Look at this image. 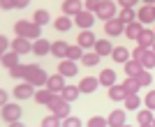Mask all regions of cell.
I'll list each match as a JSON object with an SVG mask.
<instances>
[{
	"label": "cell",
	"instance_id": "cell-1",
	"mask_svg": "<svg viewBox=\"0 0 155 127\" xmlns=\"http://www.w3.org/2000/svg\"><path fill=\"white\" fill-rule=\"evenodd\" d=\"M14 32L16 35H21V37H28V39H39V32H42V25L35 23V21H16L14 23Z\"/></svg>",
	"mask_w": 155,
	"mask_h": 127
},
{
	"label": "cell",
	"instance_id": "cell-2",
	"mask_svg": "<svg viewBox=\"0 0 155 127\" xmlns=\"http://www.w3.org/2000/svg\"><path fill=\"white\" fill-rule=\"evenodd\" d=\"M23 79L30 81L32 86L42 88V86H46V81H49V74H46L39 65H26V76H23Z\"/></svg>",
	"mask_w": 155,
	"mask_h": 127
},
{
	"label": "cell",
	"instance_id": "cell-3",
	"mask_svg": "<svg viewBox=\"0 0 155 127\" xmlns=\"http://www.w3.org/2000/svg\"><path fill=\"white\" fill-rule=\"evenodd\" d=\"M21 106L19 104H12V102H7V104H2V120L9 122V125H16V122H21Z\"/></svg>",
	"mask_w": 155,
	"mask_h": 127
},
{
	"label": "cell",
	"instance_id": "cell-4",
	"mask_svg": "<svg viewBox=\"0 0 155 127\" xmlns=\"http://www.w3.org/2000/svg\"><path fill=\"white\" fill-rule=\"evenodd\" d=\"M49 111H51V113H58L60 118H65V116L70 113V99H65L63 95H56L49 102Z\"/></svg>",
	"mask_w": 155,
	"mask_h": 127
},
{
	"label": "cell",
	"instance_id": "cell-5",
	"mask_svg": "<svg viewBox=\"0 0 155 127\" xmlns=\"http://www.w3.org/2000/svg\"><path fill=\"white\" fill-rule=\"evenodd\" d=\"M95 14H97L102 21H109V19H114V16H118V12H116V2H114V0H102Z\"/></svg>",
	"mask_w": 155,
	"mask_h": 127
},
{
	"label": "cell",
	"instance_id": "cell-6",
	"mask_svg": "<svg viewBox=\"0 0 155 127\" xmlns=\"http://www.w3.org/2000/svg\"><path fill=\"white\" fill-rule=\"evenodd\" d=\"M104 32L109 35V37H118V35H125V23L118 16H114V19H109L107 23H104Z\"/></svg>",
	"mask_w": 155,
	"mask_h": 127
},
{
	"label": "cell",
	"instance_id": "cell-7",
	"mask_svg": "<svg viewBox=\"0 0 155 127\" xmlns=\"http://www.w3.org/2000/svg\"><path fill=\"white\" fill-rule=\"evenodd\" d=\"M35 88H37V86H32L30 81H26V79H23V83H19V86H16V88H14V97H16V99H28V97H35Z\"/></svg>",
	"mask_w": 155,
	"mask_h": 127
},
{
	"label": "cell",
	"instance_id": "cell-8",
	"mask_svg": "<svg viewBox=\"0 0 155 127\" xmlns=\"http://www.w3.org/2000/svg\"><path fill=\"white\" fill-rule=\"evenodd\" d=\"M74 21H77V25L81 28V30H86V28H93V23H95V12L81 9L79 14H74Z\"/></svg>",
	"mask_w": 155,
	"mask_h": 127
},
{
	"label": "cell",
	"instance_id": "cell-9",
	"mask_svg": "<svg viewBox=\"0 0 155 127\" xmlns=\"http://www.w3.org/2000/svg\"><path fill=\"white\" fill-rule=\"evenodd\" d=\"M58 72L63 76H79V67H77V60L72 58H63L58 63Z\"/></svg>",
	"mask_w": 155,
	"mask_h": 127
},
{
	"label": "cell",
	"instance_id": "cell-10",
	"mask_svg": "<svg viewBox=\"0 0 155 127\" xmlns=\"http://www.w3.org/2000/svg\"><path fill=\"white\" fill-rule=\"evenodd\" d=\"M95 42H97V37H95V32H93L91 28L81 30V32H79V37H77V44H81L84 49H93Z\"/></svg>",
	"mask_w": 155,
	"mask_h": 127
},
{
	"label": "cell",
	"instance_id": "cell-11",
	"mask_svg": "<svg viewBox=\"0 0 155 127\" xmlns=\"http://www.w3.org/2000/svg\"><path fill=\"white\" fill-rule=\"evenodd\" d=\"M56 95H58V93H53L49 86H44V88H37V90H35V97H32V99L37 102V104H46V106H49V102H51Z\"/></svg>",
	"mask_w": 155,
	"mask_h": 127
},
{
	"label": "cell",
	"instance_id": "cell-12",
	"mask_svg": "<svg viewBox=\"0 0 155 127\" xmlns=\"http://www.w3.org/2000/svg\"><path fill=\"white\" fill-rule=\"evenodd\" d=\"M12 49L16 51V53H28V51H32V39L28 37H21V35H16V39H12Z\"/></svg>",
	"mask_w": 155,
	"mask_h": 127
},
{
	"label": "cell",
	"instance_id": "cell-13",
	"mask_svg": "<svg viewBox=\"0 0 155 127\" xmlns=\"http://www.w3.org/2000/svg\"><path fill=\"white\" fill-rule=\"evenodd\" d=\"M141 32H143V23L139 19L132 21V23H125V37L127 39H139Z\"/></svg>",
	"mask_w": 155,
	"mask_h": 127
},
{
	"label": "cell",
	"instance_id": "cell-14",
	"mask_svg": "<svg viewBox=\"0 0 155 127\" xmlns=\"http://www.w3.org/2000/svg\"><path fill=\"white\" fill-rule=\"evenodd\" d=\"M65 79H67V76H63V74L58 72V74L49 76V81H46V86H49V88H51L53 93H58V95H60V93H63V88L67 86V83H65Z\"/></svg>",
	"mask_w": 155,
	"mask_h": 127
},
{
	"label": "cell",
	"instance_id": "cell-15",
	"mask_svg": "<svg viewBox=\"0 0 155 127\" xmlns=\"http://www.w3.org/2000/svg\"><path fill=\"white\" fill-rule=\"evenodd\" d=\"M72 23H74V16H70V14H60L58 19L53 21V25H56L58 32H67L72 28Z\"/></svg>",
	"mask_w": 155,
	"mask_h": 127
},
{
	"label": "cell",
	"instance_id": "cell-16",
	"mask_svg": "<svg viewBox=\"0 0 155 127\" xmlns=\"http://www.w3.org/2000/svg\"><path fill=\"white\" fill-rule=\"evenodd\" d=\"M137 19L141 21V23H150L155 21V5H143L139 12H137Z\"/></svg>",
	"mask_w": 155,
	"mask_h": 127
},
{
	"label": "cell",
	"instance_id": "cell-17",
	"mask_svg": "<svg viewBox=\"0 0 155 127\" xmlns=\"http://www.w3.org/2000/svg\"><path fill=\"white\" fill-rule=\"evenodd\" d=\"M97 86H100V79H95V76H84V79L79 81L81 93H95Z\"/></svg>",
	"mask_w": 155,
	"mask_h": 127
},
{
	"label": "cell",
	"instance_id": "cell-18",
	"mask_svg": "<svg viewBox=\"0 0 155 127\" xmlns=\"http://www.w3.org/2000/svg\"><path fill=\"white\" fill-rule=\"evenodd\" d=\"M32 53H35V56H46V53H51V44H49V42H46V39H35V42H32Z\"/></svg>",
	"mask_w": 155,
	"mask_h": 127
},
{
	"label": "cell",
	"instance_id": "cell-19",
	"mask_svg": "<svg viewBox=\"0 0 155 127\" xmlns=\"http://www.w3.org/2000/svg\"><path fill=\"white\" fill-rule=\"evenodd\" d=\"M67 51H70V44H65L63 39H56L51 44V56L53 58H67Z\"/></svg>",
	"mask_w": 155,
	"mask_h": 127
},
{
	"label": "cell",
	"instance_id": "cell-20",
	"mask_svg": "<svg viewBox=\"0 0 155 127\" xmlns=\"http://www.w3.org/2000/svg\"><path fill=\"white\" fill-rule=\"evenodd\" d=\"M81 9H84V2H81V0H65L63 2V14L74 16V14H79Z\"/></svg>",
	"mask_w": 155,
	"mask_h": 127
},
{
	"label": "cell",
	"instance_id": "cell-21",
	"mask_svg": "<svg viewBox=\"0 0 155 127\" xmlns=\"http://www.w3.org/2000/svg\"><path fill=\"white\" fill-rule=\"evenodd\" d=\"M19 58H21V53H16L14 49H9V51H5L2 53V67H14V65H19Z\"/></svg>",
	"mask_w": 155,
	"mask_h": 127
},
{
	"label": "cell",
	"instance_id": "cell-22",
	"mask_svg": "<svg viewBox=\"0 0 155 127\" xmlns=\"http://www.w3.org/2000/svg\"><path fill=\"white\" fill-rule=\"evenodd\" d=\"M111 58H114L116 63H123V65H125L130 58H132V53H130L125 46H114V51H111Z\"/></svg>",
	"mask_w": 155,
	"mask_h": 127
},
{
	"label": "cell",
	"instance_id": "cell-23",
	"mask_svg": "<svg viewBox=\"0 0 155 127\" xmlns=\"http://www.w3.org/2000/svg\"><path fill=\"white\" fill-rule=\"evenodd\" d=\"M100 60H102V56H100L95 49H93V51H84V56H81V63H84L86 67H95Z\"/></svg>",
	"mask_w": 155,
	"mask_h": 127
},
{
	"label": "cell",
	"instance_id": "cell-24",
	"mask_svg": "<svg viewBox=\"0 0 155 127\" xmlns=\"http://www.w3.org/2000/svg\"><path fill=\"white\" fill-rule=\"evenodd\" d=\"M141 70H146V67H143L141 60H137V58H130L127 63H125V74L127 76H137Z\"/></svg>",
	"mask_w": 155,
	"mask_h": 127
},
{
	"label": "cell",
	"instance_id": "cell-25",
	"mask_svg": "<svg viewBox=\"0 0 155 127\" xmlns=\"http://www.w3.org/2000/svg\"><path fill=\"white\" fill-rule=\"evenodd\" d=\"M150 111H153V109H143V111H139V113H137V122H139V125L141 127H148V125H153L155 122V116L150 113Z\"/></svg>",
	"mask_w": 155,
	"mask_h": 127
},
{
	"label": "cell",
	"instance_id": "cell-26",
	"mask_svg": "<svg viewBox=\"0 0 155 127\" xmlns=\"http://www.w3.org/2000/svg\"><path fill=\"white\" fill-rule=\"evenodd\" d=\"M141 46H146V49H150V46L155 44V28L153 30H148V28H143V32L139 35V39H137Z\"/></svg>",
	"mask_w": 155,
	"mask_h": 127
},
{
	"label": "cell",
	"instance_id": "cell-27",
	"mask_svg": "<svg viewBox=\"0 0 155 127\" xmlns=\"http://www.w3.org/2000/svg\"><path fill=\"white\" fill-rule=\"evenodd\" d=\"M107 120H109V127H120V125H125V120H127V118H125V111L116 109V111H111V113H109V118H107Z\"/></svg>",
	"mask_w": 155,
	"mask_h": 127
},
{
	"label": "cell",
	"instance_id": "cell-28",
	"mask_svg": "<svg viewBox=\"0 0 155 127\" xmlns=\"http://www.w3.org/2000/svg\"><path fill=\"white\" fill-rule=\"evenodd\" d=\"M109 97H111L114 102L125 99V97H127V90H125V86H123V83H120V86H116V83H114V86H109Z\"/></svg>",
	"mask_w": 155,
	"mask_h": 127
},
{
	"label": "cell",
	"instance_id": "cell-29",
	"mask_svg": "<svg viewBox=\"0 0 155 127\" xmlns=\"http://www.w3.org/2000/svg\"><path fill=\"white\" fill-rule=\"evenodd\" d=\"M97 79H100V86H107V88H109V86L116 83V72L114 70H102Z\"/></svg>",
	"mask_w": 155,
	"mask_h": 127
},
{
	"label": "cell",
	"instance_id": "cell-30",
	"mask_svg": "<svg viewBox=\"0 0 155 127\" xmlns=\"http://www.w3.org/2000/svg\"><path fill=\"white\" fill-rule=\"evenodd\" d=\"M93 49H95L97 53H100V56L104 58V56H111V51H114V46H111V42H109V39H97Z\"/></svg>",
	"mask_w": 155,
	"mask_h": 127
},
{
	"label": "cell",
	"instance_id": "cell-31",
	"mask_svg": "<svg viewBox=\"0 0 155 127\" xmlns=\"http://www.w3.org/2000/svg\"><path fill=\"white\" fill-rule=\"evenodd\" d=\"M118 19L123 21V23H132V21H137V12H134V7H123V9L118 12Z\"/></svg>",
	"mask_w": 155,
	"mask_h": 127
},
{
	"label": "cell",
	"instance_id": "cell-32",
	"mask_svg": "<svg viewBox=\"0 0 155 127\" xmlns=\"http://www.w3.org/2000/svg\"><path fill=\"white\" fill-rule=\"evenodd\" d=\"M125 90H127V95H132V93H139V88H141V83H139V79L137 76H127L123 81Z\"/></svg>",
	"mask_w": 155,
	"mask_h": 127
},
{
	"label": "cell",
	"instance_id": "cell-33",
	"mask_svg": "<svg viewBox=\"0 0 155 127\" xmlns=\"http://www.w3.org/2000/svg\"><path fill=\"white\" fill-rule=\"evenodd\" d=\"M60 95H63L65 99L74 102V99H77L79 95H81V88H79V86H65V88H63V93H60Z\"/></svg>",
	"mask_w": 155,
	"mask_h": 127
},
{
	"label": "cell",
	"instance_id": "cell-34",
	"mask_svg": "<svg viewBox=\"0 0 155 127\" xmlns=\"http://www.w3.org/2000/svg\"><path fill=\"white\" fill-rule=\"evenodd\" d=\"M141 65L146 70H153L155 67V51L153 49H146V53L141 56Z\"/></svg>",
	"mask_w": 155,
	"mask_h": 127
},
{
	"label": "cell",
	"instance_id": "cell-35",
	"mask_svg": "<svg viewBox=\"0 0 155 127\" xmlns=\"http://www.w3.org/2000/svg\"><path fill=\"white\" fill-rule=\"evenodd\" d=\"M32 21H35V23H39V25H44V23H49V21H51V14H49V9H37V12L32 14Z\"/></svg>",
	"mask_w": 155,
	"mask_h": 127
},
{
	"label": "cell",
	"instance_id": "cell-36",
	"mask_svg": "<svg viewBox=\"0 0 155 127\" xmlns=\"http://www.w3.org/2000/svg\"><path fill=\"white\" fill-rule=\"evenodd\" d=\"M123 102H125V106H127L130 111H134V109H139V106H141V97L137 95V93H132V95H127V97H125Z\"/></svg>",
	"mask_w": 155,
	"mask_h": 127
},
{
	"label": "cell",
	"instance_id": "cell-37",
	"mask_svg": "<svg viewBox=\"0 0 155 127\" xmlns=\"http://www.w3.org/2000/svg\"><path fill=\"white\" fill-rule=\"evenodd\" d=\"M42 125H44V127H56V125H63V118H60L58 113H51V116H46L44 120H42Z\"/></svg>",
	"mask_w": 155,
	"mask_h": 127
},
{
	"label": "cell",
	"instance_id": "cell-38",
	"mask_svg": "<svg viewBox=\"0 0 155 127\" xmlns=\"http://www.w3.org/2000/svg\"><path fill=\"white\" fill-rule=\"evenodd\" d=\"M9 76L12 79H23L26 76V65H14V67H9Z\"/></svg>",
	"mask_w": 155,
	"mask_h": 127
},
{
	"label": "cell",
	"instance_id": "cell-39",
	"mask_svg": "<svg viewBox=\"0 0 155 127\" xmlns=\"http://www.w3.org/2000/svg\"><path fill=\"white\" fill-rule=\"evenodd\" d=\"M137 79H139V83H141V88L150 86V81H153V76H150V70H141L139 74H137Z\"/></svg>",
	"mask_w": 155,
	"mask_h": 127
},
{
	"label": "cell",
	"instance_id": "cell-40",
	"mask_svg": "<svg viewBox=\"0 0 155 127\" xmlns=\"http://www.w3.org/2000/svg\"><path fill=\"white\" fill-rule=\"evenodd\" d=\"M81 56H84V46H81V44L70 46V51H67V58H72V60H79Z\"/></svg>",
	"mask_w": 155,
	"mask_h": 127
},
{
	"label": "cell",
	"instance_id": "cell-41",
	"mask_svg": "<svg viewBox=\"0 0 155 127\" xmlns=\"http://www.w3.org/2000/svg\"><path fill=\"white\" fill-rule=\"evenodd\" d=\"M88 125H91V127H107V125H109V120L102 118V116H93L91 120H88Z\"/></svg>",
	"mask_w": 155,
	"mask_h": 127
},
{
	"label": "cell",
	"instance_id": "cell-42",
	"mask_svg": "<svg viewBox=\"0 0 155 127\" xmlns=\"http://www.w3.org/2000/svg\"><path fill=\"white\" fill-rule=\"evenodd\" d=\"M63 125L65 127H79V125H81V120L74 118V116H65V118H63Z\"/></svg>",
	"mask_w": 155,
	"mask_h": 127
},
{
	"label": "cell",
	"instance_id": "cell-43",
	"mask_svg": "<svg viewBox=\"0 0 155 127\" xmlns=\"http://www.w3.org/2000/svg\"><path fill=\"white\" fill-rule=\"evenodd\" d=\"M100 2H102V0H84V9H88V12H97Z\"/></svg>",
	"mask_w": 155,
	"mask_h": 127
},
{
	"label": "cell",
	"instance_id": "cell-44",
	"mask_svg": "<svg viewBox=\"0 0 155 127\" xmlns=\"http://www.w3.org/2000/svg\"><path fill=\"white\" fill-rule=\"evenodd\" d=\"M143 102H146V106H148V109L155 111V90H148V95L143 97Z\"/></svg>",
	"mask_w": 155,
	"mask_h": 127
},
{
	"label": "cell",
	"instance_id": "cell-45",
	"mask_svg": "<svg viewBox=\"0 0 155 127\" xmlns=\"http://www.w3.org/2000/svg\"><path fill=\"white\" fill-rule=\"evenodd\" d=\"M9 49H12V42L2 35V37H0V53H5V51H9Z\"/></svg>",
	"mask_w": 155,
	"mask_h": 127
},
{
	"label": "cell",
	"instance_id": "cell-46",
	"mask_svg": "<svg viewBox=\"0 0 155 127\" xmlns=\"http://www.w3.org/2000/svg\"><path fill=\"white\" fill-rule=\"evenodd\" d=\"M143 53H146V46H141V44H139V46H137L134 51H132V58H137V60H141V56H143Z\"/></svg>",
	"mask_w": 155,
	"mask_h": 127
},
{
	"label": "cell",
	"instance_id": "cell-47",
	"mask_svg": "<svg viewBox=\"0 0 155 127\" xmlns=\"http://www.w3.org/2000/svg\"><path fill=\"white\" fill-rule=\"evenodd\" d=\"M0 5H2V9H14V7H16V0H0Z\"/></svg>",
	"mask_w": 155,
	"mask_h": 127
},
{
	"label": "cell",
	"instance_id": "cell-48",
	"mask_svg": "<svg viewBox=\"0 0 155 127\" xmlns=\"http://www.w3.org/2000/svg\"><path fill=\"white\" fill-rule=\"evenodd\" d=\"M137 2H139V0H118V5H120V7H134Z\"/></svg>",
	"mask_w": 155,
	"mask_h": 127
},
{
	"label": "cell",
	"instance_id": "cell-49",
	"mask_svg": "<svg viewBox=\"0 0 155 127\" xmlns=\"http://www.w3.org/2000/svg\"><path fill=\"white\" fill-rule=\"evenodd\" d=\"M30 5V0H16V7H19V9H23V7H28Z\"/></svg>",
	"mask_w": 155,
	"mask_h": 127
},
{
	"label": "cell",
	"instance_id": "cell-50",
	"mask_svg": "<svg viewBox=\"0 0 155 127\" xmlns=\"http://www.w3.org/2000/svg\"><path fill=\"white\" fill-rule=\"evenodd\" d=\"M0 102H2V104H7V102H9V93H5V90H2V93H0Z\"/></svg>",
	"mask_w": 155,
	"mask_h": 127
},
{
	"label": "cell",
	"instance_id": "cell-51",
	"mask_svg": "<svg viewBox=\"0 0 155 127\" xmlns=\"http://www.w3.org/2000/svg\"><path fill=\"white\" fill-rule=\"evenodd\" d=\"M143 5H155V0H141Z\"/></svg>",
	"mask_w": 155,
	"mask_h": 127
},
{
	"label": "cell",
	"instance_id": "cell-52",
	"mask_svg": "<svg viewBox=\"0 0 155 127\" xmlns=\"http://www.w3.org/2000/svg\"><path fill=\"white\" fill-rule=\"evenodd\" d=\"M150 49H153V51H155V44H153V46H150Z\"/></svg>",
	"mask_w": 155,
	"mask_h": 127
},
{
	"label": "cell",
	"instance_id": "cell-53",
	"mask_svg": "<svg viewBox=\"0 0 155 127\" xmlns=\"http://www.w3.org/2000/svg\"><path fill=\"white\" fill-rule=\"evenodd\" d=\"M153 125H155V122H153Z\"/></svg>",
	"mask_w": 155,
	"mask_h": 127
}]
</instances>
